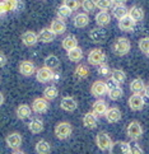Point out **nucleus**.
Here are the masks:
<instances>
[{
  "label": "nucleus",
  "mask_w": 149,
  "mask_h": 154,
  "mask_svg": "<svg viewBox=\"0 0 149 154\" xmlns=\"http://www.w3.org/2000/svg\"><path fill=\"white\" fill-rule=\"evenodd\" d=\"M112 48H113V52L117 55V56H124V55H128L130 52L131 43H130V41L128 40V38L119 37V38L115 40Z\"/></svg>",
  "instance_id": "obj_1"
},
{
  "label": "nucleus",
  "mask_w": 149,
  "mask_h": 154,
  "mask_svg": "<svg viewBox=\"0 0 149 154\" xmlns=\"http://www.w3.org/2000/svg\"><path fill=\"white\" fill-rule=\"evenodd\" d=\"M112 139L107 133L104 131H99V133L96 135V145L99 150L102 152H106V150H110L112 146Z\"/></svg>",
  "instance_id": "obj_2"
},
{
  "label": "nucleus",
  "mask_w": 149,
  "mask_h": 154,
  "mask_svg": "<svg viewBox=\"0 0 149 154\" xmlns=\"http://www.w3.org/2000/svg\"><path fill=\"white\" fill-rule=\"evenodd\" d=\"M73 133V126L71 124L63 121V122H59L55 126V136L57 137L59 140H65L71 135Z\"/></svg>",
  "instance_id": "obj_3"
},
{
  "label": "nucleus",
  "mask_w": 149,
  "mask_h": 154,
  "mask_svg": "<svg viewBox=\"0 0 149 154\" xmlns=\"http://www.w3.org/2000/svg\"><path fill=\"white\" fill-rule=\"evenodd\" d=\"M88 63L91 65H95V66H98V65L106 63V54L101 48H93L88 54Z\"/></svg>",
  "instance_id": "obj_4"
},
{
  "label": "nucleus",
  "mask_w": 149,
  "mask_h": 154,
  "mask_svg": "<svg viewBox=\"0 0 149 154\" xmlns=\"http://www.w3.org/2000/svg\"><path fill=\"white\" fill-rule=\"evenodd\" d=\"M126 135L130 140H138L143 135V126L138 121H131L126 128Z\"/></svg>",
  "instance_id": "obj_5"
},
{
  "label": "nucleus",
  "mask_w": 149,
  "mask_h": 154,
  "mask_svg": "<svg viewBox=\"0 0 149 154\" xmlns=\"http://www.w3.org/2000/svg\"><path fill=\"white\" fill-rule=\"evenodd\" d=\"M108 91H110L108 85L106 82H103V80H96L91 87V93L97 98L108 94Z\"/></svg>",
  "instance_id": "obj_6"
},
{
  "label": "nucleus",
  "mask_w": 149,
  "mask_h": 154,
  "mask_svg": "<svg viewBox=\"0 0 149 154\" xmlns=\"http://www.w3.org/2000/svg\"><path fill=\"white\" fill-rule=\"evenodd\" d=\"M107 31L104 29V27H97V28H93L89 32V38L92 42L95 43H103L107 40Z\"/></svg>",
  "instance_id": "obj_7"
},
{
  "label": "nucleus",
  "mask_w": 149,
  "mask_h": 154,
  "mask_svg": "<svg viewBox=\"0 0 149 154\" xmlns=\"http://www.w3.org/2000/svg\"><path fill=\"white\" fill-rule=\"evenodd\" d=\"M128 104L131 111H141L145 106V100L141 94H132L129 97Z\"/></svg>",
  "instance_id": "obj_8"
},
{
  "label": "nucleus",
  "mask_w": 149,
  "mask_h": 154,
  "mask_svg": "<svg viewBox=\"0 0 149 154\" xmlns=\"http://www.w3.org/2000/svg\"><path fill=\"white\" fill-rule=\"evenodd\" d=\"M36 79L38 83H47L54 79V70L48 69L47 66L43 65L42 68H40L36 73Z\"/></svg>",
  "instance_id": "obj_9"
},
{
  "label": "nucleus",
  "mask_w": 149,
  "mask_h": 154,
  "mask_svg": "<svg viewBox=\"0 0 149 154\" xmlns=\"http://www.w3.org/2000/svg\"><path fill=\"white\" fill-rule=\"evenodd\" d=\"M31 107L35 113H45L48 111V101L46 98H35Z\"/></svg>",
  "instance_id": "obj_10"
},
{
  "label": "nucleus",
  "mask_w": 149,
  "mask_h": 154,
  "mask_svg": "<svg viewBox=\"0 0 149 154\" xmlns=\"http://www.w3.org/2000/svg\"><path fill=\"white\" fill-rule=\"evenodd\" d=\"M18 70L23 76H31L35 73H37L36 71V65L33 64L32 61H29V60H23V61L19 64Z\"/></svg>",
  "instance_id": "obj_11"
},
{
  "label": "nucleus",
  "mask_w": 149,
  "mask_h": 154,
  "mask_svg": "<svg viewBox=\"0 0 149 154\" xmlns=\"http://www.w3.org/2000/svg\"><path fill=\"white\" fill-rule=\"evenodd\" d=\"M76 107H78V102L74 97H64L61 102H60V108L65 112H74Z\"/></svg>",
  "instance_id": "obj_12"
},
{
  "label": "nucleus",
  "mask_w": 149,
  "mask_h": 154,
  "mask_svg": "<svg viewBox=\"0 0 149 154\" xmlns=\"http://www.w3.org/2000/svg\"><path fill=\"white\" fill-rule=\"evenodd\" d=\"M5 143H7V145L10 149L18 150L22 145V136L19 133H12L5 137Z\"/></svg>",
  "instance_id": "obj_13"
},
{
  "label": "nucleus",
  "mask_w": 149,
  "mask_h": 154,
  "mask_svg": "<svg viewBox=\"0 0 149 154\" xmlns=\"http://www.w3.org/2000/svg\"><path fill=\"white\" fill-rule=\"evenodd\" d=\"M111 17L112 14H110L107 10H99L95 17L96 24L98 27H107L110 24V22H111Z\"/></svg>",
  "instance_id": "obj_14"
},
{
  "label": "nucleus",
  "mask_w": 149,
  "mask_h": 154,
  "mask_svg": "<svg viewBox=\"0 0 149 154\" xmlns=\"http://www.w3.org/2000/svg\"><path fill=\"white\" fill-rule=\"evenodd\" d=\"M22 42H23V45L26 46H35L36 43L40 41L38 40V35L36 33V32H33V31H26L23 35H22Z\"/></svg>",
  "instance_id": "obj_15"
},
{
  "label": "nucleus",
  "mask_w": 149,
  "mask_h": 154,
  "mask_svg": "<svg viewBox=\"0 0 149 154\" xmlns=\"http://www.w3.org/2000/svg\"><path fill=\"white\" fill-rule=\"evenodd\" d=\"M104 117H106L108 124H116V122H119V121L121 120V111H120V108L116 107V106L110 107L108 111L106 112V115H104Z\"/></svg>",
  "instance_id": "obj_16"
},
{
  "label": "nucleus",
  "mask_w": 149,
  "mask_h": 154,
  "mask_svg": "<svg viewBox=\"0 0 149 154\" xmlns=\"http://www.w3.org/2000/svg\"><path fill=\"white\" fill-rule=\"evenodd\" d=\"M50 29H51L56 36L65 33V31H66V23H65V20L64 19H60V18H55L51 22V24H50Z\"/></svg>",
  "instance_id": "obj_17"
},
{
  "label": "nucleus",
  "mask_w": 149,
  "mask_h": 154,
  "mask_svg": "<svg viewBox=\"0 0 149 154\" xmlns=\"http://www.w3.org/2000/svg\"><path fill=\"white\" fill-rule=\"evenodd\" d=\"M110 154H129V143L115 141L110 149Z\"/></svg>",
  "instance_id": "obj_18"
},
{
  "label": "nucleus",
  "mask_w": 149,
  "mask_h": 154,
  "mask_svg": "<svg viewBox=\"0 0 149 154\" xmlns=\"http://www.w3.org/2000/svg\"><path fill=\"white\" fill-rule=\"evenodd\" d=\"M107 111H108V106H107L106 101H103V100H97L92 106V112L95 115H97L98 117L104 116Z\"/></svg>",
  "instance_id": "obj_19"
},
{
  "label": "nucleus",
  "mask_w": 149,
  "mask_h": 154,
  "mask_svg": "<svg viewBox=\"0 0 149 154\" xmlns=\"http://www.w3.org/2000/svg\"><path fill=\"white\" fill-rule=\"evenodd\" d=\"M33 112V109L31 106H28V104H19L18 107H17L15 109V115L17 117H18L19 120H27L31 117V115Z\"/></svg>",
  "instance_id": "obj_20"
},
{
  "label": "nucleus",
  "mask_w": 149,
  "mask_h": 154,
  "mask_svg": "<svg viewBox=\"0 0 149 154\" xmlns=\"http://www.w3.org/2000/svg\"><path fill=\"white\" fill-rule=\"evenodd\" d=\"M135 24H136V22L132 19L130 15H126V17H124L123 19L119 20V28L124 32H131L134 29Z\"/></svg>",
  "instance_id": "obj_21"
},
{
  "label": "nucleus",
  "mask_w": 149,
  "mask_h": 154,
  "mask_svg": "<svg viewBox=\"0 0 149 154\" xmlns=\"http://www.w3.org/2000/svg\"><path fill=\"white\" fill-rule=\"evenodd\" d=\"M145 83L144 80L140 79V78H135L134 80H131L130 83V91L134 93V94H143L145 92Z\"/></svg>",
  "instance_id": "obj_22"
},
{
  "label": "nucleus",
  "mask_w": 149,
  "mask_h": 154,
  "mask_svg": "<svg viewBox=\"0 0 149 154\" xmlns=\"http://www.w3.org/2000/svg\"><path fill=\"white\" fill-rule=\"evenodd\" d=\"M98 124V116L93 112H87L83 116V125L87 129H95Z\"/></svg>",
  "instance_id": "obj_23"
},
{
  "label": "nucleus",
  "mask_w": 149,
  "mask_h": 154,
  "mask_svg": "<svg viewBox=\"0 0 149 154\" xmlns=\"http://www.w3.org/2000/svg\"><path fill=\"white\" fill-rule=\"evenodd\" d=\"M73 23L76 28H84L89 24V15L88 13H78L73 19Z\"/></svg>",
  "instance_id": "obj_24"
},
{
  "label": "nucleus",
  "mask_w": 149,
  "mask_h": 154,
  "mask_svg": "<svg viewBox=\"0 0 149 154\" xmlns=\"http://www.w3.org/2000/svg\"><path fill=\"white\" fill-rule=\"evenodd\" d=\"M55 38H56V35H55L50 28H42L40 32H38V40L43 43L52 42Z\"/></svg>",
  "instance_id": "obj_25"
},
{
  "label": "nucleus",
  "mask_w": 149,
  "mask_h": 154,
  "mask_svg": "<svg viewBox=\"0 0 149 154\" xmlns=\"http://www.w3.org/2000/svg\"><path fill=\"white\" fill-rule=\"evenodd\" d=\"M28 129L32 134H40L42 133V130H43V121L41 119H38V117H33L31 121H29V124H28Z\"/></svg>",
  "instance_id": "obj_26"
},
{
  "label": "nucleus",
  "mask_w": 149,
  "mask_h": 154,
  "mask_svg": "<svg viewBox=\"0 0 149 154\" xmlns=\"http://www.w3.org/2000/svg\"><path fill=\"white\" fill-rule=\"evenodd\" d=\"M61 46L65 48L66 51H70L73 48L78 47V40L75 38L74 35H68L66 37H64V40L61 42Z\"/></svg>",
  "instance_id": "obj_27"
},
{
  "label": "nucleus",
  "mask_w": 149,
  "mask_h": 154,
  "mask_svg": "<svg viewBox=\"0 0 149 154\" xmlns=\"http://www.w3.org/2000/svg\"><path fill=\"white\" fill-rule=\"evenodd\" d=\"M112 17L116 18L117 20L123 19L124 17H126V15H129V9L125 7V5H115V7L112 8Z\"/></svg>",
  "instance_id": "obj_28"
},
{
  "label": "nucleus",
  "mask_w": 149,
  "mask_h": 154,
  "mask_svg": "<svg viewBox=\"0 0 149 154\" xmlns=\"http://www.w3.org/2000/svg\"><path fill=\"white\" fill-rule=\"evenodd\" d=\"M66 56H68V59L70 60V61L79 63L80 60L83 59V50L80 47H75V48H73V50H70V51H66Z\"/></svg>",
  "instance_id": "obj_29"
},
{
  "label": "nucleus",
  "mask_w": 149,
  "mask_h": 154,
  "mask_svg": "<svg viewBox=\"0 0 149 154\" xmlns=\"http://www.w3.org/2000/svg\"><path fill=\"white\" fill-rule=\"evenodd\" d=\"M129 15L138 23V22L143 20V18H144V10L140 7H138V5H134V7L129 9Z\"/></svg>",
  "instance_id": "obj_30"
},
{
  "label": "nucleus",
  "mask_w": 149,
  "mask_h": 154,
  "mask_svg": "<svg viewBox=\"0 0 149 154\" xmlns=\"http://www.w3.org/2000/svg\"><path fill=\"white\" fill-rule=\"evenodd\" d=\"M35 150H36L37 154H50V152H51V146H50V144L46 140H40V141L36 143Z\"/></svg>",
  "instance_id": "obj_31"
},
{
  "label": "nucleus",
  "mask_w": 149,
  "mask_h": 154,
  "mask_svg": "<svg viewBox=\"0 0 149 154\" xmlns=\"http://www.w3.org/2000/svg\"><path fill=\"white\" fill-rule=\"evenodd\" d=\"M57 96H59V91L55 85H48L47 88H45V91H43V98H46L48 102L54 101L55 98H57Z\"/></svg>",
  "instance_id": "obj_32"
},
{
  "label": "nucleus",
  "mask_w": 149,
  "mask_h": 154,
  "mask_svg": "<svg viewBox=\"0 0 149 154\" xmlns=\"http://www.w3.org/2000/svg\"><path fill=\"white\" fill-rule=\"evenodd\" d=\"M89 73H91L89 68H88L85 64H79L74 70V75L79 79H85L87 76L89 75Z\"/></svg>",
  "instance_id": "obj_33"
},
{
  "label": "nucleus",
  "mask_w": 149,
  "mask_h": 154,
  "mask_svg": "<svg viewBox=\"0 0 149 154\" xmlns=\"http://www.w3.org/2000/svg\"><path fill=\"white\" fill-rule=\"evenodd\" d=\"M45 66H47L51 70H56L60 66V60L57 56L55 55H48V56L45 59Z\"/></svg>",
  "instance_id": "obj_34"
},
{
  "label": "nucleus",
  "mask_w": 149,
  "mask_h": 154,
  "mask_svg": "<svg viewBox=\"0 0 149 154\" xmlns=\"http://www.w3.org/2000/svg\"><path fill=\"white\" fill-rule=\"evenodd\" d=\"M82 8L85 13H93L97 9V0H82Z\"/></svg>",
  "instance_id": "obj_35"
},
{
  "label": "nucleus",
  "mask_w": 149,
  "mask_h": 154,
  "mask_svg": "<svg viewBox=\"0 0 149 154\" xmlns=\"http://www.w3.org/2000/svg\"><path fill=\"white\" fill-rule=\"evenodd\" d=\"M71 10L66 7V5H64V4H61L60 7L56 9V15H57V18H60V19H68L70 15H71Z\"/></svg>",
  "instance_id": "obj_36"
},
{
  "label": "nucleus",
  "mask_w": 149,
  "mask_h": 154,
  "mask_svg": "<svg viewBox=\"0 0 149 154\" xmlns=\"http://www.w3.org/2000/svg\"><path fill=\"white\" fill-rule=\"evenodd\" d=\"M107 96H108V98L111 101H117V100H120V98L124 96V91H123V88L119 85V87L113 88V89H110Z\"/></svg>",
  "instance_id": "obj_37"
},
{
  "label": "nucleus",
  "mask_w": 149,
  "mask_h": 154,
  "mask_svg": "<svg viewBox=\"0 0 149 154\" xmlns=\"http://www.w3.org/2000/svg\"><path fill=\"white\" fill-rule=\"evenodd\" d=\"M111 78H113L117 83H124V82L126 80V74L124 73L121 69H112L111 71Z\"/></svg>",
  "instance_id": "obj_38"
},
{
  "label": "nucleus",
  "mask_w": 149,
  "mask_h": 154,
  "mask_svg": "<svg viewBox=\"0 0 149 154\" xmlns=\"http://www.w3.org/2000/svg\"><path fill=\"white\" fill-rule=\"evenodd\" d=\"M129 154H144L140 144L136 140H130L129 141Z\"/></svg>",
  "instance_id": "obj_39"
},
{
  "label": "nucleus",
  "mask_w": 149,
  "mask_h": 154,
  "mask_svg": "<svg viewBox=\"0 0 149 154\" xmlns=\"http://www.w3.org/2000/svg\"><path fill=\"white\" fill-rule=\"evenodd\" d=\"M5 2H7L9 12H15V10H20L22 8H23L22 0H5Z\"/></svg>",
  "instance_id": "obj_40"
},
{
  "label": "nucleus",
  "mask_w": 149,
  "mask_h": 154,
  "mask_svg": "<svg viewBox=\"0 0 149 154\" xmlns=\"http://www.w3.org/2000/svg\"><path fill=\"white\" fill-rule=\"evenodd\" d=\"M63 4L66 5L71 12H75V10L82 8V2H79V0H64Z\"/></svg>",
  "instance_id": "obj_41"
},
{
  "label": "nucleus",
  "mask_w": 149,
  "mask_h": 154,
  "mask_svg": "<svg viewBox=\"0 0 149 154\" xmlns=\"http://www.w3.org/2000/svg\"><path fill=\"white\" fill-rule=\"evenodd\" d=\"M111 69H110V66L106 64V63H103L101 65H98L97 66V74L98 75H101V76H108L110 74H111Z\"/></svg>",
  "instance_id": "obj_42"
},
{
  "label": "nucleus",
  "mask_w": 149,
  "mask_h": 154,
  "mask_svg": "<svg viewBox=\"0 0 149 154\" xmlns=\"http://www.w3.org/2000/svg\"><path fill=\"white\" fill-rule=\"evenodd\" d=\"M138 46H139L140 51L143 54H149V37H144L141 38V40H139V42H138Z\"/></svg>",
  "instance_id": "obj_43"
},
{
  "label": "nucleus",
  "mask_w": 149,
  "mask_h": 154,
  "mask_svg": "<svg viewBox=\"0 0 149 154\" xmlns=\"http://www.w3.org/2000/svg\"><path fill=\"white\" fill-rule=\"evenodd\" d=\"M112 0H97V9L99 10H108L112 7Z\"/></svg>",
  "instance_id": "obj_44"
},
{
  "label": "nucleus",
  "mask_w": 149,
  "mask_h": 154,
  "mask_svg": "<svg viewBox=\"0 0 149 154\" xmlns=\"http://www.w3.org/2000/svg\"><path fill=\"white\" fill-rule=\"evenodd\" d=\"M107 83V85H108V89H113V88H116V87H119L120 85V83H117L113 78H108V80L106 82Z\"/></svg>",
  "instance_id": "obj_45"
},
{
  "label": "nucleus",
  "mask_w": 149,
  "mask_h": 154,
  "mask_svg": "<svg viewBox=\"0 0 149 154\" xmlns=\"http://www.w3.org/2000/svg\"><path fill=\"white\" fill-rule=\"evenodd\" d=\"M0 12H2V15H4L5 13L9 12V8H8L7 2H5V0H2V3H0Z\"/></svg>",
  "instance_id": "obj_46"
},
{
  "label": "nucleus",
  "mask_w": 149,
  "mask_h": 154,
  "mask_svg": "<svg viewBox=\"0 0 149 154\" xmlns=\"http://www.w3.org/2000/svg\"><path fill=\"white\" fill-rule=\"evenodd\" d=\"M0 60H2V63H0V65H2V68L5 66V64H7V56H5V54L2 52L0 54Z\"/></svg>",
  "instance_id": "obj_47"
},
{
  "label": "nucleus",
  "mask_w": 149,
  "mask_h": 154,
  "mask_svg": "<svg viewBox=\"0 0 149 154\" xmlns=\"http://www.w3.org/2000/svg\"><path fill=\"white\" fill-rule=\"evenodd\" d=\"M126 2H128V0H112V3L115 5H125Z\"/></svg>",
  "instance_id": "obj_48"
},
{
  "label": "nucleus",
  "mask_w": 149,
  "mask_h": 154,
  "mask_svg": "<svg viewBox=\"0 0 149 154\" xmlns=\"http://www.w3.org/2000/svg\"><path fill=\"white\" fill-rule=\"evenodd\" d=\"M59 79H60V74H57V73H54V79H52V80L57 82Z\"/></svg>",
  "instance_id": "obj_49"
},
{
  "label": "nucleus",
  "mask_w": 149,
  "mask_h": 154,
  "mask_svg": "<svg viewBox=\"0 0 149 154\" xmlns=\"http://www.w3.org/2000/svg\"><path fill=\"white\" fill-rule=\"evenodd\" d=\"M144 93H145V97H147V98H149V85H147L145 92H144Z\"/></svg>",
  "instance_id": "obj_50"
},
{
  "label": "nucleus",
  "mask_w": 149,
  "mask_h": 154,
  "mask_svg": "<svg viewBox=\"0 0 149 154\" xmlns=\"http://www.w3.org/2000/svg\"><path fill=\"white\" fill-rule=\"evenodd\" d=\"M0 98H2V100H0V103H4V94H3V93H2V94H0Z\"/></svg>",
  "instance_id": "obj_51"
},
{
  "label": "nucleus",
  "mask_w": 149,
  "mask_h": 154,
  "mask_svg": "<svg viewBox=\"0 0 149 154\" xmlns=\"http://www.w3.org/2000/svg\"><path fill=\"white\" fill-rule=\"evenodd\" d=\"M13 154H24V153L22 152V150H14V152H13Z\"/></svg>",
  "instance_id": "obj_52"
},
{
  "label": "nucleus",
  "mask_w": 149,
  "mask_h": 154,
  "mask_svg": "<svg viewBox=\"0 0 149 154\" xmlns=\"http://www.w3.org/2000/svg\"><path fill=\"white\" fill-rule=\"evenodd\" d=\"M147 56H148V57H149V54H147Z\"/></svg>",
  "instance_id": "obj_53"
}]
</instances>
